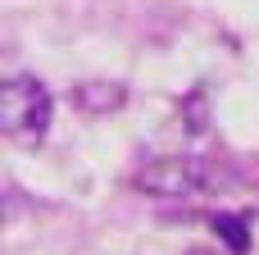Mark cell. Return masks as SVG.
Instances as JSON below:
<instances>
[{"instance_id": "1", "label": "cell", "mask_w": 259, "mask_h": 255, "mask_svg": "<svg viewBox=\"0 0 259 255\" xmlns=\"http://www.w3.org/2000/svg\"><path fill=\"white\" fill-rule=\"evenodd\" d=\"M50 91L36 78H5L0 82V132L9 137H41L50 128Z\"/></svg>"}, {"instance_id": "2", "label": "cell", "mask_w": 259, "mask_h": 255, "mask_svg": "<svg viewBox=\"0 0 259 255\" xmlns=\"http://www.w3.org/2000/svg\"><path fill=\"white\" fill-rule=\"evenodd\" d=\"M214 173L205 160H187V155H168V160H155L137 173V187L150 192V196H164V201H178V196H196L200 187H209Z\"/></svg>"}, {"instance_id": "3", "label": "cell", "mask_w": 259, "mask_h": 255, "mask_svg": "<svg viewBox=\"0 0 259 255\" xmlns=\"http://www.w3.org/2000/svg\"><path fill=\"white\" fill-rule=\"evenodd\" d=\"M73 105H77L82 114L100 119V114H114V110L127 105V87H123V82H105V78L77 82V87H73Z\"/></svg>"}, {"instance_id": "4", "label": "cell", "mask_w": 259, "mask_h": 255, "mask_svg": "<svg viewBox=\"0 0 259 255\" xmlns=\"http://www.w3.org/2000/svg\"><path fill=\"white\" fill-rule=\"evenodd\" d=\"M214 233L228 242V251H232V255H246V251H250V228H246L241 214H214Z\"/></svg>"}, {"instance_id": "5", "label": "cell", "mask_w": 259, "mask_h": 255, "mask_svg": "<svg viewBox=\"0 0 259 255\" xmlns=\"http://www.w3.org/2000/svg\"><path fill=\"white\" fill-rule=\"evenodd\" d=\"M182 114H187V128H191V132H205V123H209V110H205V96H200V91H191V96H187Z\"/></svg>"}]
</instances>
